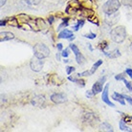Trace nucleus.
I'll use <instances>...</instances> for the list:
<instances>
[{"label": "nucleus", "mask_w": 132, "mask_h": 132, "mask_svg": "<svg viewBox=\"0 0 132 132\" xmlns=\"http://www.w3.org/2000/svg\"><path fill=\"white\" fill-rule=\"evenodd\" d=\"M111 38L113 41H115L117 43L122 42L126 36V28L123 26H118L116 27L115 29H113L110 33Z\"/></svg>", "instance_id": "nucleus-1"}, {"label": "nucleus", "mask_w": 132, "mask_h": 132, "mask_svg": "<svg viewBox=\"0 0 132 132\" xmlns=\"http://www.w3.org/2000/svg\"><path fill=\"white\" fill-rule=\"evenodd\" d=\"M120 7L121 2L119 0H108L102 7V11L105 14H112L119 10Z\"/></svg>", "instance_id": "nucleus-2"}, {"label": "nucleus", "mask_w": 132, "mask_h": 132, "mask_svg": "<svg viewBox=\"0 0 132 132\" xmlns=\"http://www.w3.org/2000/svg\"><path fill=\"white\" fill-rule=\"evenodd\" d=\"M34 54H35V56L36 57H39V59L42 60V59H45L47 56H49L50 50L43 43H37L34 47Z\"/></svg>", "instance_id": "nucleus-3"}, {"label": "nucleus", "mask_w": 132, "mask_h": 132, "mask_svg": "<svg viewBox=\"0 0 132 132\" xmlns=\"http://www.w3.org/2000/svg\"><path fill=\"white\" fill-rule=\"evenodd\" d=\"M30 66H31V69L35 71V72H39L41 71L43 67V60H41V59L39 57H36L35 56V57H33V60H31L30 62Z\"/></svg>", "instance_id": "nucleus-4"}, {"label": "nucleus", "mask_w": 132, "mask_h": 132, "mask_svg": "<svg viewBox=\"0 0 132 132\" xmlns=\"http://www.w3.org/2000/svg\"><path fill=\"white\" fill-rule=\"evenodd\" d=\"M70 48L72 49V51L74 52L75 56H76L77 62L79 63V64H82V63H84V61H85V59H84V56L81 55V53L79 52V48H78L75 44H71V45H70Z\"/></svg>", "instance_id": "nucleus-5"}, {"label": "nucleus", "mask_w": 132, "mask_h": 132, "mask_svg": "<svg viewBox=\"0 0 132 132\" xmlns=\"http://www.w3.org/2000/svg\"><path fill=\"white\" fill-rule=\"evenodd\" d=\"M51 101L55 102V103H63V102H65L67 101V97L64 94H60V93L53 94L51 96Z\"/></svg>", "instance_id": "nucleus-6"}, {"label": "nucleus", "mask_w": 132, "mask_h": 132, "mask_svg": "<svg viewBox=\"0 0 132 132\" xmlns=\"http://www.w3.org/2000/svg\"><path fill=\"white\" fill-rule=\"evenodd\" d=\"M108 89H109V85L107 84V85L105 86V88L103 89V92H102V102H104L107 104V105L111 106V107H114V103L113 102H110V100H109L108 98Z\"/></svg>", "instance_id": "nucleus-7"}, {"label": "nucleus", "mask_w": 132, "mask_h": 132, "mask_svg": "<svg viewBox=\"0 0 132 132\" xmlns=\"http://www.w3.org/2000/svg\"><path fill=\"white\" fill-rule=\"evenodd\" d=\"M31 102H32V104H33L34 106L40 107V106H42L43 103L45 102V99H44V97H43V96H40V95H38V96L34 97Z\"/></svg>", "instance_id": "nucleus-8"}, {"label": "nucleus", "mask_w": 132, "mask_h": 132, "mask_svg": "<svg viewBox=\"0 0 132 132\" xmlns=\"http://www.w3.org/2000/svg\"><path fill=\"white\" fill-rule=\"evenodd\" d=\"M0 36H1V38H0V41H1V42L14 38V35H13V33H11V32H2V33L0 34Z\"/></svg>", "instance_id": "nucleus-9"}, {"label": "nucleus", "mask_w": 132, "mask_h": 132, "mask_svg": "<svg viewBox=\"0 0 132 132\" xmlns=\"http://www.w3.org/2000/svg\"><path fill=\"white\" fill-rule=\"evenodd\" d=\"M102 84L103 83L101 81V80H99V81H97L94 85H93V87H92V91L93 92V94L94 95H97V94H99V93H101L102 91Z\"/></svg>", "instance_id": "nucleus-10"}, {"label": "nucleus", "mask_w": 132, "mask_h": 132, "mask_svg": "<svg viewBox=\"0 0 132 132\" xmlns=\"http://www.w3.org/2000/svg\"><path fill=\"white\" fill-rule=\"evenodd\" d=\"M103 53L106 56H108L110 59H116V57H118V56H121V53H120V51L118 49L114 50L112 52H104L103 51Z\"/></svg>", "instance_id": "nucleus-11"}, {"label": "nucleus", "mask_w": 132, "mask_h": 132, "mask_svg": "<svg viewBox=\"0 0 132 132\" xmlns=\"http://www.w3.org/2000/svg\"><path fill=\"white\" fill-rule=\"evenodd\" d=\"M112 98H113V100L114 101H117V102H119L121 104H125L126 102H125V96H122V95H121V94H119V93H117V92H115L114 94H113V96H112Z\"/></svg>", "instance_id": "nucleus-12"}, {"label": "nucleus", "mask_w": 132, "mask_h": 132, "mask_svg": "<svg viewBox=\"0 0 132 132\" xmlns=\"http://www.w3.org/2000/svg\"><path fill=\"white\" fill-rule=\"evenodd\" d=\"M73 36V33L69 30H64L62 32H60L59 35V38H70Z\"/></svg>", "instance_id": "nucleus-13"}, {"label": "nucleus", "mask_w": 132, "mask_h": 132, "mask_svg": "<svg viewBox=\"0 0 132 132\" xmlns=\"http://www.w3.org/2000/svg\"><path fill=\"white\" fill-rule=\"evenodd\" d=\"M100 128L102 129V131H113V128L112 126L109 125L108 122H103L102 125H101V127Z\"/></svg>", "instance_id": "nucleus-14"}, {"label": "nucleus", "mask_w": 132, "mask_h": 132, "mask_svg": "<svg viewBox=\"0 0 132 132\" xmlns=\"http://www.w3.org/2000/svg\"><path fill=\"white\" fill-rule=\"evenodd\" d=\"M120 129L122 130V131H128V132L131 131V129L126 126V122H125L123 120H122V121L120 122Z\"/></svg>", "instance_id": "nucleus-15"}, {"label": "nucleus", "mask_w": 132, "mask_h": 132, "mask_svg": "<svg viewBox=\"0 0 132 132\" xmlns=\"http://www.w3.org/2000/svg\"><path fill=\"white\" fill-rule=\"evenodd\" d=\"M68 79L71 80V81H73V82L79 83V84H80V86H82V87L85 85V82H84V80H83V79H75V78H71V77H69Z\"/></svg>", "instance_id": "nucleus-16"}, {"label": "nucleus", "mask_w": 132, "mask_h": 132, "mask_svg": "<svg viewBox=\"0 0 132 132\" xmlns=\"http://www.w3.org/2000/svg\"><path fill=\"white\" fill-rule=\"evenodd\" d=\"M102 64V60H98L94 65H93V67H92V69L90 70V72H91V74H94L95 73V71H96L97 69H98V67L99 66H101Z\"/></svg>", "instance_id": "nucleus-17"}, {"label": "nucleus", "mask_w": 132, "mask_h": 132, "mask_svg": "<svg viewBox=\"0 0 132 132\" xmlns=\"http://www.w3.org/2000/svg\"><path fill=\"white\" fill-rule=\"evenodd\" d=\"M68 21H69V18H68V17H65V18L63 19L62 23L59 26V28H57V31H60L62 28H64V27H66V26H68Z\"/></svg>", "instance_id": "nucleus-18"}, {"label": "nucleus", "mask_w": 132, "mask_h": 132, "mask_svg": "<svg viewBox=\"0 0 132 132\" xmlns=\"http://www.w3.org/2000/svg\"><path fill=\"white\" fill-rule=\"evenodd\" d=\"M87 19L89 20L91 23L93 24H96V25H99V20H98V18H97V16H95V14L94 15H92V16L88 17Z\"/></svg>", "instance_id": "nucleus-19"}, {"label": "nucleus", "mask_w": 132, "mask_h": 132, "mask_svg": "<svg viewBox=\"0 0 132 132\" xmlns=\"http://www.w3.org/2000/svg\"><path fill=\"white\" fill-rule=\"evenodd\" d=\"M83 24H84V21L83 20H79L78 21V23H77V25L75 27H73V30H75V31H78L80 28L81 26H83Z\"/></svg>", "instance_id": "nucleus-20"}, {"label": "nucleus", "mask_w": 132, "mask_h": 132, "mask_svg": "<svg viewBox=\"0 0 132 132\" xmlns=\"http://www.w3.org/2000/svg\"><path fill=\"white\" fill-rule=\"evenodd\" d=\"M90 75H92L91 74V72L90 71H84V72H82V73H79L78 74V77H87V76H90Z\"/></svg>", "instance_id": "nucleus-21"}, {"label": "nucleus", "mask_w": 132, "mask_h": 132, "mask_svg": "<svg viewBox=\"0 0 132 132\" xmlns=\"http://www.w3.org/2000/svg\"><path fill=\"white\" fill-rule=\"evenodd\" d=\"M122 81L125 82V84H126V88H127V89H128L129 91H130V92H132V85H131V83L129 82V81H127V80H126V79H123Z\"/></svg>", "instance_id": "nucleus-22"}, {"label": "nucleus", "mask_w": 132, "mask_h": 132, "mask_svg": "<svg viewBox=\"0 0 132 132\" xmlns=\"http://www.w3.org/2000/svg\"><path fill=\"white\" fill-rule=\"evenodd\" d=\"M26 1L30 4V5H37V4L40 3L41 0H26Z\"/></svg>", "instance_id": "nucleus-23"}, {"label": "nucleus", "mask_w": 132, "mask_h": 132, "mask_svg": "<svg viewBox=\"0 0 132 132\" xmlns=\"http://www.w3.org/2000/svg\"><path fill=\"white\" fill-rule=\"evenodd\" d=\"M75 70H76V68L73 67V66H69V67L66 68V71H67V74H68V75H71V73H73Z\"/></svg>", "instance_id": "nucleus-24"}, {"label": "nucleus", "mask_w": 132, "mask_h": 132, "mask_svg": "<svg viewBox=\"0 0 132 132\" xmlns=\"http://www.w3.org/2000/svg\"><path fill=\"white\" fill-rule=\"evenodd\" d=\"M100 48H101V50H102V51H104V49H106V48H108L107 42H106V41H103L102 43H101V46H100Z\"/></svg>", "instance_id": "nucleus-25"}, {"label": "nucleus", "mask_w": 132, "mask_h": 132, "mask_svg": "<svg viewBox=\"0 0 132 132\" xmlns=\"http://www.w3.org/2000/svg\"><path fill=\"white\" fill-rule=\"evenodd\" d=\"M115 79H117V80H123V79H125V74L117 75V76H115Z\"/></svg>", "instance_id": "nucleus-26"}, {"label": "nucleus", "mask_w": 132, "mask_h": 132, "mask_svg": "<svg viewBox=\"0 0 132 132\" xmlns=\"http://www.w3.org/2000/svg\"><path fill=\"white\" fill-rule=\"evenodd\" d=\"M84 36H85L86 38H89V39H93V38H95L96 37V35L93 33H90L88 34V35H84Z\"/></svg>", "instance_id": "nucleus-27"}, {"label": "nucleus", "mask_w": 132, "mask_h": 132, "mask_svg": "<svg viewBox=\"0 0 132 132\" xmlns=\"http://www.w3.org/2000/svg\"><path fill=\"white\" fill-rule=\"evenodd\" d=\"M61 56L63 57H67V56H69V53H68V49H65L64 51H62V53H61Z\"/></svg>", "instance_id": "nucleus-28"}, {"label": "nucleus", "mask_w": 132, "mask_h": 132, "mask_svg": "<svg viewBox=\"0 0 132 132\" xmlns=\"http://www.w3.org/2000/svg\"><path fill=\"white\" fill-rule=\"evenodd\" d=\"M125 99L128 102V103L130 104V105H132V98L131 97H129V96H126V95H125Z\"/></svg>", "instance_id": "nucleus-29"}, {"label": "nucleus", "mask_w": 132, "mask_h": 132, "mask_svg": "<svg viewBox=\"0 0 132 132\" xmlns=\"http://www.w3.org/2000/svg\"><path fill=\"white\" fill-rule=\"evenodd\" d=\"M54 20H55V17L51 15V16L48 17V23H49V24H52L54 22Z\"/></svg>", "instance_id": "nucleus-30"}, {"label": "nucleus", "mask_w": 132, "mask_h": 132, "mask_svg": "<svg viewBox=\"0 0 132 132\" xmlns=\"http://www.w3.org/2000/svg\"><path fill=\"white\" fill-rule=\"evenodd\" d=\"M126 74H127V75H128V76L132 79V69H126Z\"/></svg>", "instance_id": "nucleus-31"}, {"label": "nucleus", "mask_w": 132, "mask_h": 132, "mask_svg": "<svg viewBox=\"0 0 132 132\" xmlns=\"http://www.w3.org/2000/svg\"><path fill=\"white\" fill-rule=\"evenodd\" d=\"M132 122V117H126V122Z\"/></svg>", "instance_id": "nucleus-32"}, {"label": "nucleus", "mask_w": 132, "mask_h": 132, "mask_svg": "<svg viewBox=\"0 0 132 132\" xmlns=\"http://www.w3.org/2000/svg\"><path fill=\"white\" fill-rule=\"evenodd\" d=\"M92 95H94V94H93V92L91 93L90 91H87V92H86V96L88 97V98H90V97L92 96Z\"/></svg>", "instance_id": "nucleus-33"}, {"label": "nucleus", "mask_w": 132, "mask_h": 132, "mask_svg": "<svg viewBox=\"0 0 132 132\" xmlns=\"http://www.w3.org/2000/svg\"><path fill=\"white\" fill-rule=\"evenodd\" d=\"M57 49L60 50V51L62 50V44H61V43H59V44H57Z\"/></svg>", "instance_id": "nucleus-34"}, {"label": "nucleus", "mask_w": 132, "mask_h": 132, "mask_svg": "<svg viewBox=\"0 0 132 132\" xmlns=\"http://www.w3.org/2000/svg\"><path fill=\"white\" fill-rule=\"evenodd\" d=\"M0 25H1V26H5V25H6V20H1Z\"/></svg>", "instance_id": "nucleus-35"}, {"label": "nucleus", "mask_w": 132, "mask_h": 132, "mask_svg": "<svg viewBox=\"0 0 132 132\" xmlns=\"http://www.w3.org/2000/svg\"><path fill=\"white\" fill-rule=\"evenodd\" d=\"M5 3H6V0H1V2H0L1 7H3V5H5Z\"/></svg>", "instance_id": "nucleus-36"}, {"label": "nucleus", "mask_w": 132, "mask_h": 132, "mask_svg": "<svg viewBox=\"0 0 132 132\" xmlns=\"http://www.w3.org/2000/svg\"><path fill=\"white\" fill-rule=\"evenodd\" d=\"M56 60H60V54H56Z\"/></svg>", "instance_id": "nucleus-37"}, {"label": "nucleus", "mask_w": 132, "mask_h": 132, "mask_svg": "<svg viewBox=\"0 0 132 132\" xmlns=\"http://www.w3.org/2000/svg\"><path fill=\"white\" fill-rule=\"evenodd\" d=\"M130 50H131V52H132V43H131V45H130Z\"/></svg>", "instance_id": "nucleus-38"}]
</instances>
